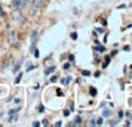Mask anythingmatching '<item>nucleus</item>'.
I'll return each instance as SVG.
<instances>
[{
    "mask_svg": "<svg viewBox=\"0 0 132 127\" xmlns=\"http://www.w3.org/2000/svg\"><path fill=\"white\" fill-rule=\"evenodd\" d=\"M27 4H28V0H23L22 5H23V6H26V5H27Z\"/></svg>",
    "mask_w": 132,
    "mask_h": 127,
    "instance_id": "31",
    "label": "nucleus"
},
{
    "mask_svg": "<svg viewBox=\"0 0 132 127\" xmlns=\"http://www.w3.org/2000/svg\"><path fill=\"white\" fill-rule=\"evenodd\" d=\"M12 5L14 6V7L18 8L19 6L21 5V0H13V1H12Z\"/></svg>",
    "mask_w": 132,
    "mask_h": 127,
    "instance_id": "9",
    "label": "nucleus"
},
{
    "mask_svg": "<svg viewBox=\"0 0 132 127\" xmlns=\"http://www.w3.org/2000/svg\"><path fill=\"white\" fill-rule=\"evenodd\" d=\"M70 80H71V77H70V76H69V77L67 78V85H68V84H69V83H70Z\"/></svg>",
    "mask_w": 132,
    "mask_h": 127,
    "instance_id": "28",
    "label": "nucleus"
},
{
    "mask_svg": "<svg viewBox=\"0 0 132 127\" xmlns=\"http://www.w3.org/2000/svg\"><path fill=\"white\" fill-rule=\"evenodd\" d=\"M63 114H64V117H68V115L70 114V111H68V110H65L64 112H63Z\"/></svg>",
    "mask_w": 132,
    "mask_h": 127,
    "instance_id": "20",
    "label": "nucleus"
},
{
    "mask_svg": "<svg viewBox=\"0 0 132 127\" xmlns=\"http://www.w3.org/2000/svg\"><path fill=\"white\" fill-rule=\"evenodd\" d=\"M8 42H10L11 44H15V43L18 42V38L15 36L14 34H13V33L10 35V38H8Z\"/></svg>",
    "mask_w": 132,
    "mask_h": 127,
    "instance_id": "3",
    "label": "nucleus"
},
{
    "mask_svg": "<svg viewBox=\"0 0 132 127\" xmlns=\"http://www.w3.org/2000/svg\"><path fill=\"white\" fill-rule=\"evenodd\" d=\"M54 69H55L54 65H53V67H48V68H46V70H45V75H49L50 72L54 71Z\"/></svg>",
    "mask_w": 132,
    "mask_h": 127,
    "instance_id": "6",
    "label": "nucleus"
},
{
    "mask_svg": "<svg viewBox=\"0 0 132 127\" xmlns=\"http://www.w3.org/2000/svg\"><path fill=\"white\" fill-rule=\"evenodd\" d=\"M96 125V122H95V120H91V121L89 122V126H95Z\"/></svg>",
    "mask_w": 132,
    "mask_h": 127,
    "instance_id": "23",
    "label": "nucleus"
},
{
    "mask_svg": "<svg viewBox=\"0 0 132 127\" xmlns=\"http://www.w3.org/2000/svg\"><path fill=\"white\" fill-rule=\"evenodd\" d=\"M71 39H72V40H76V39H77V33H72V34H71Z\"/></svg>",
    "mask_w": 132,
    "mask_h": 127,
    "instance_id": "16",
    "label": "nucleus"
},
{
    "mask_svg": "<svg viewBox=\"0 0 132 127\" xmlns=\"http://www.w3.org/2000/svg\"><path fill=\"white\" fill-rule=\"evenodd\" d=\"M61 125H62V122H61V121H57L56 124H55V126H56V127H60Z\"/></svg>",
    "mask_w": 132,
    "mask_h": 127,
    "instance_id": "26",
    "label": "nucleus"
},
{
    "mask_svg": "<svg viewBox=\"0 0 132 127\" xmlns=\"http://www.w3.org/2000/svg\"><path fill=\"white\" fill-rule=\"evenodd\" d=\"M82 75L83 76H90V71H88V70H82Z\"/></svg>",
    "mask_w": 132,
    "mask_h": 127,
    "instance_id": "14",
    "label": "nucleus"
},
{
    "mask_svg": "<svg viewBox=\"0 0 132 127\" xmlns=\"http://www.w3.org/2000/svg\"><path fill=\"white\" fill-rule=\"evenodd\" d=\"M116 54H117V51H116V50H113V51H112V52H111V55H112V56H115V55H116Z\"/></svg>",
    "mask_w": 132,
    "mask_h": 127,
    "instance_id": "35",
    "label": "nucleus"
},
{
    "mask_svg": "<svg viewBox=\"0 0 132 127\" xmlns=\"http://www.w3.org/2000/svg\"><path fill=\"white\" fill-rule=\"evenodd\" d=\"M125 7H126L125 5H120V6H118V10H119V8H125Z\"/></svg>",
    "mask_w": 132,
    "mask_h": 127,
    "instance_id": "36",
    "label": "nucleus"
},
{
    "mask_svg": "<svg viewBox=\"0 0 132 127\" xmlns=\"http://www.w3.org/2000/svg\"><path fill=\"white\" fill-rule=\"evenodd\" d=\"M117 122H118V121H117V120H112V121H111V122H110V125H111V126H115V125H116V124H117Z\"/></svg>",
    "mask_w": 132,
    "mask_h": 127,
    "instance_id": "22",
    "label": "nucleus"
},
{
    "mask_svg": "<svg viewBox=\"0 0 132 127\" xmlns=\"http://www.w3.org/2000/svg\"><path fill=\"white\" fill-rule=\"evenodd\" d=\"M69 60H70V61H74V60H75L74 55H70V56H69Z\"/></svg>",
    "mask_w": 132,
    "mask_h": 127,
    "instance_id": "30",
    "label": "nucleus"
},
{
    "mask_svg": "<svg viewBox=\"0 0 132 127\" xmlns=\"http://www.w3.org/2000/svg\"><path fill=\"white\" fill-rule=\"evenodd\" d=\"M97 32H100V33H103V32H104V29H103V28H97Z\"/></svg>",
    "mask_w": 132,
    "mask_h": 127,
    "instance_id": "29",
    "label": "nucleus"
},
{
    "mask_svg": "<svg viewBox=\"0 0 132 127\" xmlns=\"http://www.w3.org/2000/svg\"><path fill=\"white\" fill-rule=\"evenodd\" d=\"M69 68H70V64H69V63H65V64L63 65V69H64V70H68Z\"/></svg>",
    "mask_w": 132,
    "mask_h": 127,
    "instance_id": "17",
    "label": "nucleus"
},
{
    "mask_svg": "<svg viewBox=\"0 0 132 127\" xmlns=\"http://www.w3.org/2000/svg\"><path fill=\"white\" fill-rule=\"evenodd\" d=\"M1 15H4V12H3V10H1V5H0V16Z\"/></svg>",
    "mask_w": 132,
    "mask_h": 127,
    "instance_id": "33",
    "label": "nucleus"
},
{
    "mask_svg": "<svg viewBox=\"0 0 132 127\" xmlns=\"http://www.w3.org/2000/svg\"><path fill=\"white\" fill-rule=\"evenodd\" d=\"M96 124H97V125H102L103 124V119H102V118H100V119L97 120V122H96Z\"/></svg>",
    "mask_w": 132,
    "mask_h": 127,
    "instance_id": "21",
    "label": "nucleus"
},
{
    "mask_svg": "<svg viewBox=\"0 0 132 127\" xmlns=\"http://www.w3.org/2000/svg\"><path fill=\"white\" fill-rule=\"evenodd\" d=\"M12 16H13V19H14L15 21H18V22H22L23 21V16H22V14H21L19 11H14V12L12 13Z\"/></svg>",
    "mask_w": 132,
    "mask_h": 127,
    "instance_id": "1",
    "label": "nucleus"
},
{
    "mask_svg": "<svg viewBox=\"0 0 132 127\" xmlns=\"http://www.w3.org/2000/svg\"><path fill=\"white\" fill-rule=\"evenodd\" d=\"M36 36H37V32L36 30H33V33H32V43L34 44V42L36 41Z\"/></svg>",
    "mask_w": 132,
    "mask_h": 127,
    "instance_id": "7",
    "label": "nucleus"
},
{
    "mask_svg": "<svg viewBox=\"0 0 132 127\" xmlns=\"http://www.w3.org/2000/svg\"><path fill=\"white\" fill-rule=\"evenodd\" d=\"M21 77H22V74H19V76H18V77H16V79H15V84H18V83L20 82Z\"/></svg>",
    "mask_w": 132,
    "mask_h": 127,
    "instance_id": "13",
    "label": "nucleus"
},
{
    "mask_svg": "<svg viewBox=\"0 0 132 127\" xmlns=\"http://www.w3.org/2000/svg\"><path fill=\"white\" fill-rule=\"evenodd\" d=\"M23 60H25V58H23V57H21L20 60H19V62L16 63V65H15V68H14V71H16V70H19V69H20V67H21V63L23 62Z\"/></svg>",
    "mask_w": 132,
    "mask_h": 127,
    "instance_id": "5",
    "label": "nucleus"
},
{
    "mask_svg": "<svg viewBox=\"0 0 132 127\" xmlns=\"http://www.w3.org/2000/svg\"><path fill=\"white\" fill-rule=\"evenodd\" d=\"M33 126H34V127H39V126H40V122H39V121H34V122H33Z\"/></svg>",
    "mask_w": 132,
    "mask_h": 127,
    "instance_id": "19",
    "label": "nucleus"
},
{
    "mask_svg": "<svg viewBox=\"0 0 132 127\" xmlns=\"http://www.w3.org/2000/svg\"><path fill=\"white\" fill-rule=\"evenodd\" d=\"M109 114H110V111L109 110H104V111H103V115H104V117H109Z\"/></svg>",
    "mask_w": 132,
    "mask_h": 127,
    "instance_id": "15",
    "label": "nucleus"
},
{
    "mask_svg": "<svg viewBox=\"0 0 132 127\" xmlns=\"http://www.w3.org/2000/svg\"><path fill=\"white\" fill-rule=\"evenodd\" d=\"M42 4H43V0H34V1H33V6H32V10H33L32 13H34Z\"/></svg>",
    "mask_w": 132,
    "mask_h": 127,
    "instance_id": "2",
    "label": "nucleus"
},
{
    "mask_svg": "<svg viewBox=\"0 0 132 127\" xmlns=\"http://www.w3.org/2000/svg\"><path fill=\"white\" fill-rule=\"evenodd\" d=\"M42 124L45 125V126H48V121H47V120H42Z\"/></svg>",
    "mask_w": 132,
    "mask_h": 127,
    "instance_id": "27",
    "label": "nucleus"
},
{
    "mask_svg": "<svg viewBox=\"0 0 132 127\" xmlns=\"http://www.w3.org/2000/svg\"><path fill=\"white\" fill-rule=\"evenodd\" d=\"M90 95H91V96H94V97H95V96L97 95V90H96L95 87H91V89H90Z\"/></svg>",
    "mask_w": 132,
    "mask_h": 127,
    "instance_id": "10",
    "label": "nucleus"
},
{
    "mask_svg": "<svg viewBox=\"0 0 132 127\" xmlns=\"http://www.w3.org/2000/svg\"><path fill=\"white\" fill-rule=\"evenodd\" d=\"M21 110V107L19 106V107H15V108H12V110H10V112H8V114L10 115H12V114H16V112L18 111H20Z\"/></svg>",
    "mask_w": 132,
    "mask_h": 127,
    "instance_id": "4",
    "label": "nucleus"
},
{
    "mask_svg": "<svg viewBox=\"0 0 132 127\" xmlns=\"http://www.w3.org/2000/svg\"><path fill=\"white\" fill-rule=\"evenodd\" d=\"M96 50H98V51H104L105 48L103 47V46H97V47H96Z\"/></svg>",
    "mask_w": 132,
    "mask_h": 127,
    "instance_id": "12",
    "label": "nucleus"
},
{
    "mask_svg": "<svg viewBox=\"0 0 132 127\" xmlns=\"http://www.w3.org/2000/svg\"><path fill=\"white\" fill-rule=\"evenodd\" d=\"M56 79H57V77H56V76H53V77L50 78V82L54 83V82H56Z\"/></svg>",
    "mask_w": 132,
    "mask_h": 127,
    "instance_id": "18",
    "label": "nucleus"
},
{
    "mask_svg": "<svg viewBox=\"0 0 132 127\" xmlns=\"http://www.w3.org/2000/svg\"><path fill=\"white\" fill-rule=\"evenodd\" d=\"M81 122H82V121H81V118L80 117H77V118H76V119H75V122H72V126H76V125H78V124H81Z\"/></svg>",
    "mask_w": 132,
    "mask_h": 127,
    "instance_id": "11",
    "label": "nucleus"
},
{
    "mask_svg": "<svg viewBox=\"0 0 132 127\" xmlns=\"http://www.w3.org/2000/svg\"><path fill=\"white\" fill-rule=\"evenodd\" d=\"M123 115H124V113H123L122 111H119V112H118V117H119V118H122Z\"/></svg>",
    "mask_w": 132,
    "mask_h": 127,
    "instance_id": "25",
    "label": "nucleus"
},
{
    "mask_svg": "<svg viewBox=\"0 0 132 127\" xmlns=\"http://www.w3.org/2000/svg\"><path fill=\"white\" fill-rule=\"evenodd\" d=\"M35 57H39V50H35Z\"/></svg>",
    "mask_w": 132,
    "mask_h": 127,
    "instance_id": "32",
    "label": "nucleus"
},
{
    "mask_svg": "<svg viewBox=\"0 0 132 127\" xmlns=\"http://www.w3.org/2000/svg\"><path fill=\"white\" fill-rule=\"evenodd\" d=\"M131 118H132V115H131Z\"/></svg>",
    "mask_w": 132,
    "mask_h": 127,
    "instance_id": "37",
    "label": "nucleus"
},
{
    "mask_svg": "<svg viewBox=\"0 0 132 127\" xmlns=\"http://www.w3.org/2000/svg\"><path fill=\"white\" fill-rule=\"evenodd\" d=\"M61 83H62V84H65V85H67V79H65V78H62V79H61Z\"/></svg>",
    "mask_w": 132,
    "mask_h": 127,
    "instance_id": "24",
    "label": "nucleus"
},
{
    "mask_svg": "<svg viewBox=\"0 0 132 127\" xmlns=\"http://www.w3.org/2000/svg\"><path fill=\"white\" fill-rule=\"evenodd\" d=\"M124 50H126V51H127V50H130V47H129V46H125V47H124Z\"/></svg>",
    "mask_w": 132,
    "mask_h": 127,
    "instance_id": "34",
    "label": "nucleus"
},
{
    "mask_svg": "<svg viewBox=\"0 0 132 127\" xmlns=\"http://www.w3.org/2000/svg\"><path fill=\"white\" fill-rule=\"evenodd\" d=\"M16 120H18V115H16V114H12V115H11V118L8 119V121L12 124V122H15Z\"/></svg>",
    "mask_w": 132,
    "mask_h": 127,
    "instance_id": "8",
    "label": "nucleus"
}]
</instances>
